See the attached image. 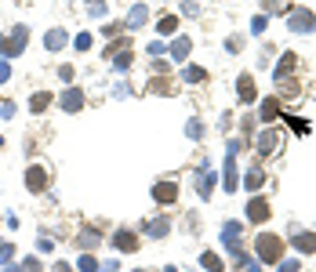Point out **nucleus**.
I'll list each match as a JSON object with an SVG mask.
<instances>
[{
  "label": "nucleus",
  "mask_w": 316,
  "mask_h": 272,
  "mask_svg": "<svg viewBox=\"0 0 316 272\" xmlns=\"http://www.w3.org/2000/svg\"><path fill=\"white\" fill-rule=\"evenodd\" d=\"M200 265H207L211 272H218V269H222V261H218L215 254H203V258H200Z\"/></svg>",
  "instance_id": "aec40b11"
},
{
  "label": "nucleus",
  "mask_w": 316,
  "mask_h": 272,
  "mask_svg": "<svg viewBox=\"0 0 316 272\" xmlns=\"http://www.w3.org/2000/svg\"><path fill=\"white\" fill-rule=\"evenodd\" d=\"M55 272H69V265H55Z\"/></svg>",
  "instance_id": "cd10ccee"
},
{
  "label": "nucleus",
  "mask_w": 316,
  "mask_h": 272,
  "mask_svg": "<svg viewBox=\"0 0 316 272\" xmlns=\"http://www.w3.org/2000/svg\"><path fill=\"white\" fill-rule=\"evenodd\" d=\"M153 196H156L160 203H174V196H178V185H174V182H160V185L153 189Z\"/></svg>",
  "instance_id": "7ed1b4c3"
},
{
  "label": "nucleus",
  "mask_w": 316,
  "mask_h": 272,
  "mask_svg": "<svg viewBox=\"0 0 316 272\" xmlns=\"http://www.w3.org/2000/svg\"><path fill=\"white\" fill-rule=\"evenodd\" d=\"M164 232H167V221H164V218L149 221V236H164Z\"/></svg>",
  "instance_id": "f3484780"
},
{
  "label": "nucleus",
  "mask_w": 316,
  "mask_h": 272,
  "mask_svg": "<svg viewBox=\"0 0 316 272\" xmlns=\"http://www.w3.org/2000/svg\"><path fill=\"white\" fill-rule=\"evenodd\" d=\"M262 185V171H251V178H247V189H258Z\"/></svg>",
  "instance_id": "b1692460"
},
{
  "label": "nucleus",
  "mask_w": 316,
  "mask_h": 272,
  "mask_svg": "<svg viewBox=\"0 0 316 272\" xmlns=\"http://www.w3.org/2000/svg\"><path fill=\"white\" fill-rule=\"evenodd\" d=\"M247 218H251V221H265V218H269V207H265L262 200H251V207H247Z\"/></svg>",
  "instance_id": "0eeeda50"
},
{
  "label": "nucleus",
  "mask_w": 316,
  "mask_h": 272,
  "mask_svg": "<svg viewBox=\"0 0 316 272\" xmlns=\"http://www.w3.org/2000/svg\"><path fill=\"white\" fill-rule=\"evenodd\" d=\"M91 48V33H80L77 36V51H87Z\"/></svg>",
  "instance_id": "4be33fe9"
},
{
  "label": "nucleus",
  "mask_w": 316,
  "mask_h": 272,
  "mask_svg": "<svg viewBox=\"0 0 316 272\" xmlns=\"http://www.w3.org/2000/svg\"><path fill=\"white\" fill-rule=\"evenodd\" d=\"M7 77H11V69H7V62H0V83H4Z\"/></svg>",
  "instance_id": "bb28decb"
},
{
  "label": "nucleus",
  "mask_w": 316,
  "mask_h": 272,
  "mask_svg": "<svg viewBox=\"0 0 316 272\" xmlns=\"http://www.w3.org/2000/svg\"><path fill=\"white\" fill-rule=\"evenodd\" d=\"M276 149V135L269 131V135H262V142H258V153H273Z\"/></svg>",
  "instance_id": "4468645a"
},
{
  "label": "nucleus",
  "mask_w": 316,
  "mask_h": 272,
  "mask_svg": "<svg viewBox=\"0 0 316 272\" xmlns=\"http://www.w3.org/2000/svg\"><path fill=\"white\" fill-rule=\"evenodd\" d=\"M80 269H84V272H95L98 265H95V258H91V254H84V258H80Z\"/></svg>",
  "instance_id": "5701e85b"
},
{
  "label": "nucleus",
  "mask_w": 316,
  "mask_h": 272,
  "mask_svg": "<svg viewBox=\"0 0 316 272\" xmlns=\"http://www.w3.org/2000/svg\"><path fill=\"white\" fill-rule=\"evenodd\" d=\"M174 29H178V18H174V15H164V18H160V33H174Z\"/></svg>",
  "instance_id": "2eb2a0df"
},
{
  "label": "nucleus",
  "mask_w": 316,
  "mask_h": 272,
  "mask_svg": "<svg viewBox=\"0 0 316 272\" xmlns=\"http://www.w3.org/2000/svg\"><path fill=\"white\" fill-rule=\"evenodd\" d=\"M26 40H29V29H26V26H18L11 36H0V51H4L7 58H11V54H22Z\"/></svg>",
  "instance_id": "f257e3e1"
},
{
  "label": "nucleus",
  "mask_w": 316,
  "mask_h": 272,
  "mask_svg": "<svg viewBox=\"0 0 316 272\" xmlns=\"http://www.w3.org/2000/svg\"><path fill=\"white\" fill-rule=\"evenodd\" d=\"M226 189H229V192L236 189V171H233V156H229V171H226Z\"/></svg>",
  "instance_id": "a211bd4d"
},
{
  "label": "nucleus",
  "mask_w": 316,
  "mask_h": 272,
  "mask_svg": "<svg viewBox=\"0 0 316 272\" xmlns=\"http://www.w3.org/2000/svg\"><path fill=\"white\" fill-rule=\"evenodd\" d=\"M294 243H298L302 250H313V247H316V240H313V236H294Z\"/></svg>",
  "instance_id": "412c9836"
},
{
  "label": "nucleus",
  "mask_w": 316,
  "mask_h": 272,
  "mask_svg": "<svg viewBox=\"0 0 316 272\" xmlns=\"http://www.w3.org/2000/svg\"><path fill=\"white\" fill-rule=\"evenodd\" d=\"M44 44H48V51H58L62 44H66V33H62V29H51L48 36H44Z\"/></svg>",
  "instance_id": "9d476101"
},
{
  "label": "nucleus",
  "mask_w": 316,
  "mask_h": 272,
  "mask_svg": "<svg viewBox=\"0 0 316 272\" xmlns=\"http://www.w3.org/2000/svg\"><path fill=\"white\" fill-rule=\"evenodd\" d=\"M171 54H174V58H178V62H182V58H185V54H189V40H185V36H178V40H174V44H171Z\"/></svg>",
  "instance_id": "f8f14e48"
},
{
  "label": "nucleus",
  "mask_w": 316,
  "mask_h": 272,
  "mask_svg": "<svg viewBox=\"0 0 316 272\" xmlns=\"http://www.w3.org/2000/svg\"><path fill=\"white\" fill-rule=\"evenodd\" d=\"M84 106V95H80V91H66V95H62V109H66V112H77Z\"/></svg>",
  "instance_id": "423d86ee"
},
{
  "label": "nucleus",
  "mask_w": 316,
  "mask_h": 272,
  "mask_svg": "<svg viewBox=\"0 0 316 272\" xmlns=\"http://www.w3.org/2000/svg\"><path fill=\"white\" fill-rule=\"evenodd\" d=\"M18 272H40V265H36V261H26V265L18 269Z\"/></svg>",
  "instance_id": "a878e982"
},
{
  "label": "nucleus",
  "mask_w": 316,
  "mask_h": 272,
  "mask_svg": "<svg viewBox=\"0 0 316 272\" xmlns=\"http://www.w3.org/2000/svg\"><path fill=\"white\" fill-rule=\"evenodd\" d=\"M258 258L262 261H276L280 258V240L276 236H258Z\"/></svg>",
  "instance_id": "f03ea898"
},
{
  "label": "nucleus",
  "mask_w": 316,
  "mask_h": 272,
  "mask_svg": "<svg viewBox=\"0 0 316 272\" xmlns=\"http://www.w3.org/2000/svg\"><path fill=\"white\" fill-rule=\"evenodd\" d=\"M291 26H294L298 33H309V29H313V15H309V11H294V15H291Z\"/></svg>",
  "instance_id": "20e7f679"
},
{
  "label": "nucleus",
  "mask_w": 316,
  "mask_h": 272,
  "mask_svg": "<svg viewBox=\"0 0 316 272\" xmlns=\"http://www.w3.org/2000/svg\"><path fill=\"white\" fill-rule=\"evenodd\" d=\"M145 18H149L145 4H135V7H131V15H127V26H131V29H138V26H145Z\"/></svg>",
  "instance_id": "39448f33"
},
{
  "label": "nucleus",
  "mask_w": 316,
  "mask_h": 272,
  "mask_svg": "<svg viewBox=\"0 0 316 272\" xmlns=\"http://www.w3.org/2000/svg\"><path fill=\"white\" fill-rule=\"evenodd\" d=\"M185 80H189V83H200V80H207V77H203L200 65H189V69H185Z\"/></svg>",
  "instance_id": "dca6fc26"
},
{
  "label": "nucleus",
  "mask_w": 316,
  "mask_h": 272,
  "mask_svg": "<svg viewBox=\"0 0 316 272\" xmlns=\"http://www.w3.org/2000/svg\"><path fill=\"white\" fill-rule=\"evenodd\" d=\"M113 243H116V247H124V250H135V247H138L135 232H116V236H113Z\"/></svg>",
  "instance_id": "9b49d317"
},
{
  "label": "nucleus",
  "mask_w": 316,
  "mask_h": 272,
  "mask_svg": "<svg viewBox=\"0 0 316 272\" xmlns=\"http://www.w3.org/2000/svg\"><path fill=\"white\" fill-rule=\"evenodd\" d=\"M280 272H298V261H284V265H280Z\"/></svg>",
  "instance_id": "393cba45"
},
{
  "label": "nucleus",
  "mask_w": 316,
  "mask_h": 272,
  "mask_svg": "<svg viewBox=\"0 0 316 272\" xmlns=\"http://www.w3.org/2000/svg\"><path fill=\"white\" fill-rule=\"evenodd\" d=\"M240 98L244 102L255 98V83H251V77H240Z\"/></svg>",
  "instance_id": "ddd939ff"
},
{
  "label": "nucleus",
  "mask_w": 316,
  "mask_h": 272,
  "mask_svg": "<svg viewBox=\"0 0 316 272\" xmlns=\"http://www.w3.org/2000/svg\"><path fill=\"white\" fill-rule=\"evenodd\" d=\"M44 182H48V174H44V167H33V171L26 174V185H29V189H44Z\"/></svg>",
  "instance_id": "6e6552de"
},
{
  "label": "nucleus",
  "mask_w": 316,
  "mask_h": 272,
  "mask_svg": "<svg viewBox=\"0 0 316 272\" xmlns=\"http://www.w3.org/2000/svg\"><path fill=\"white\" fill-rule=\"evenodd\" d=\"M211 185H215V178H211L207 163H203V171L197 174V189H200V196H207V192H211Z\"/></svg>",
  "instance_id": "1a4fd4ad"
},
{
  "label": "nucleus",
  "mask_w": 316,
  "mask_h": 272,
  "mask_svg": "<svg viewBox=\"0 0 316 272\" xmlns=\"http://www.w3.org/2000/svg\"><path fill=\"white\" fill-rule=\"evenodd\" d=\"M48 102H51V95H48V91H40V95H33V109L40 112L44 106H48Z\"/></svg>",
  "instance_id": "6ab92c4d"
}]
</instances>
